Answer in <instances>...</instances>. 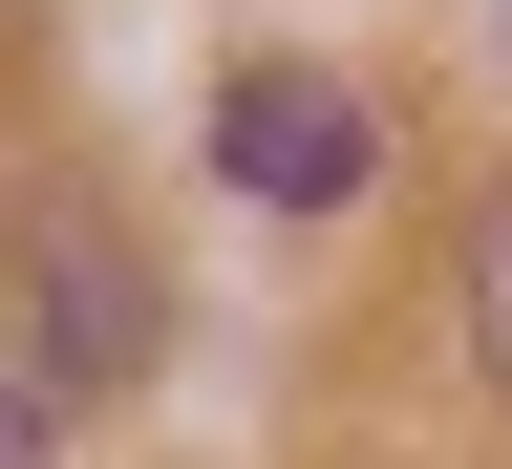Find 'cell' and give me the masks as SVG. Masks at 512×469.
I'll return each instance as SVG.
<instances>
[{"mask_svg":"<svg viewBox=\"0 0 512 469\" xmlns=\"http://www.w3.org/2000/svg\"><path fill=\"white\" fill-rule=\"evenodd\" d=\"M214 171L256 192V214H363L384 107H363V86H320V64H235V86H214Z\"/></svg>","mask_w":512,"mask_h":469,"instance_id":"cell-1","label":"cell"},{"mask_svg":"<svg viewBox=\"0 0 512 469\" xmlns=\"http://www.w3.org/2000/svg\"><path fill=\"white\" fill-rule=\"evenodd\" d=\"M128 363H150V278H128V235H107V214H64V235H43V342H22V427H43V406H107Z\"/></svg>","mask_w":512,"mask_h":469,"instance_id":"cell-2","label":"cell"},{"mask_svg":"<svg viewBox=\"0 0 512 469\" xmlns=\"http://www.w3.org/2000/svg\"><path fill=\"white\" fill-rule=\"evenodd\" d=\"M470 363H491V406H512V192H491V235H470Z\"/></svg>","mask_w":512,"mask_h":469,"instance_id":"cell-3","label":"cell"}]
</instances>
